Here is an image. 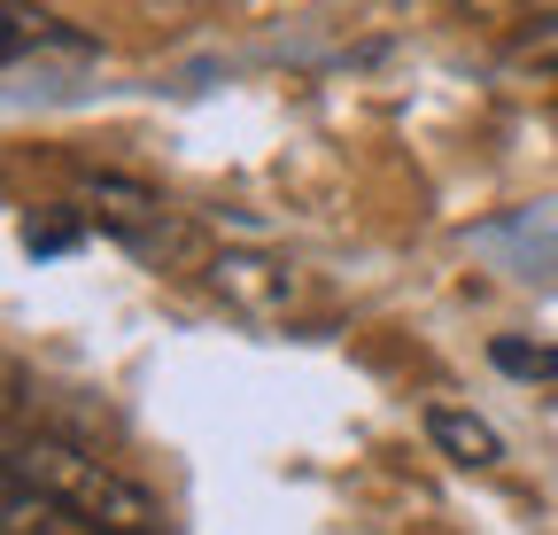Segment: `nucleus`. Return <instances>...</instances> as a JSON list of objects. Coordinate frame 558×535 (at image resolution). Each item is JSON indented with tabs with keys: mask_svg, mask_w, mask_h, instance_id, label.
<instances>
[{
	"mask_svg": "<svg viewBox=\"0 0 558 535\" xmlns=\"http://www.w3.org/2000/svg\"><path fill=\"white\" fill-rule=\"evenodd\" d=\"M9 474L32 482L47 504H62L70 520L94 527V535H163V504L148 489L124 482L117 465H101L94 450L62 442V435H24L16 458H9Z\"/></svg>",
	"mask_w": 558,
	"mask_h": 535,
	"instance_id": "1",
	"label": "nucleus"
},
{
	"mask_svg": "<svg viewBox=\"0 0 558 535\" xmlns=\"http://www.w3.org/2000/svg\"><path fill=\"white\" fill-rule=\"evenodd\" d=\"M209 288H218L241 318H288L303 280H295V264H279L264 248H226V256H209Z\"/></svg>",
	"mask_w": 558,
	"mask_h": 535,
	"instance_id": "2",
	"label": "nucleus"
},
{
	"mask_svg": "<svg viewBox=\"0 0 558 535\" xmlns=\"http://www.w3.org/2000/svg\"><path fill=\"white\" fill-rule=\"evenodd\" d=\"M86 218H94L101 233H117L124 248H140V256L171 248V210H163V194L132 186V179H86Z\"/></svg>",
	"mask_w": 558,
	"mask_h": 535,
	"instance_id": "3",
	"label": "nucleus"
},
{
	"mask_svg": "<svg viewBox=\"0 0 558 535\" xmlns=\"http://www.w3.org/2000/svg\"><path fill=\"white\" fill-rule=\"evenodd\" d=\"M427 435H435V450H442L450 465H473V474L505 458V435L488 427L481 412H458V404H435V412H427Z\"/></svg>",
	"mask_w": 558,
	"mask_h": 535,
	"instance_id": "4",
	"label": "nucleus"
},
{
	"mask_svg": "<svg viewBox=\"0 0 558 535\" xmlns=\"http://www.w3.org/2000/svg\"><path fill=\"white\" fill-rule=\"evenodd\" d=\"M9 535H94V527H78L62 504H47L32 482H16V474H9Z\"/></svg>",
	"mask_w": 558,
	"mask_h": 535,
	"instance_id": "5",
	"label": "nucleus"
},
{
	"mask_svg": "<svg viewBox=\"0 0 558 535\" xmlns=\"http://www.w3.org/2000/svg\"><path fill=\"white\" fill-rule=\"evenodd\" d=\"M488 357H497L505 373H520V380H558V350H543V342L527 350L520 333H497V350H488Z\"/></svg>",
	"mask_w": 558,
	"mask_h": 535,
	"instance_id": "6",
	"label": "nucleus"
}]
</instances>
